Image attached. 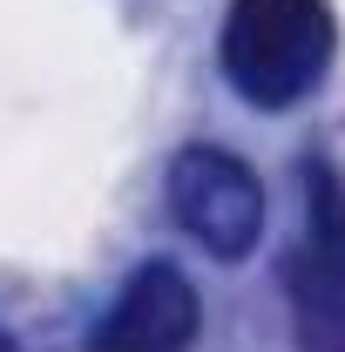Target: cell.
I'll return each instance as SVG.
<instances>
[{"mask_svg":"<svg viewBox=\"0 0 345 352\" xmlns=\"http://www.w3.org/2000/svg\"><path fill=\"white\" fill-rule=\"evenodd\" d=\"M304 244L285 258V305L298 352H345V190L325 163L304 170Z\"/></svg>","mask_w":345,"mask_h":352,"instance_id":"7a4b0ae2","label":"cell"},{"mask_svg":"<svg viewBox=\"0 0 345 352\" xmlns=\"http://www.w3.org/2000/svg\"><path fill=\"white\" fill-rule=\"evenodd\" d=\"M0 352H14V339H7V332H0Z\"/></svg>","mask_w":345,"mask_h":352,"instance_id":"5b68a950","label":"cell"},{"mask_svg":"<svg viewBox=\"0 0 345 352\" xmlns=\"http://www.w3.org/2000/svg\"><path fill=\"white\" fill-rule=\"evenodd\" d=\"M203 325V298L176 264L149 258L129 271V285L115 292V305L102 311V325L88 332L95 352H190Z\"/></svg>","mask_w":345,"mask_h":352,"instance_id":"277c9868","label":"cell"},{"mask_svg":"<svg viewBox=\"0 0 345 352\" xmlns=\"http://www.w3.org/2000/svg\"><path fill=\"white\" fill-rule=\"evenodd\" d=\"M332 0H230L223 14V75L258 109H291L332 68Z\"/></svg>","mask_w":345,"mask_h":352,"instance_id":"6da1fadb","label":"cell"},{"mask_svg":"<svg viewBox=\"0 0 345 352\" xmlns=\"http://www.w3.org/2000/svg\"><path fill=\"white\" fill-rule=\"evenodd\" d=\"M170 217L210 251V258L237 264L258 251L264 230V183L244 156L216 149V142H190L170 156Z\"/></svg>","mask_w":345,"mask_h":352,"instance_id":"3957f363","label":"cell"}]
</instances>
